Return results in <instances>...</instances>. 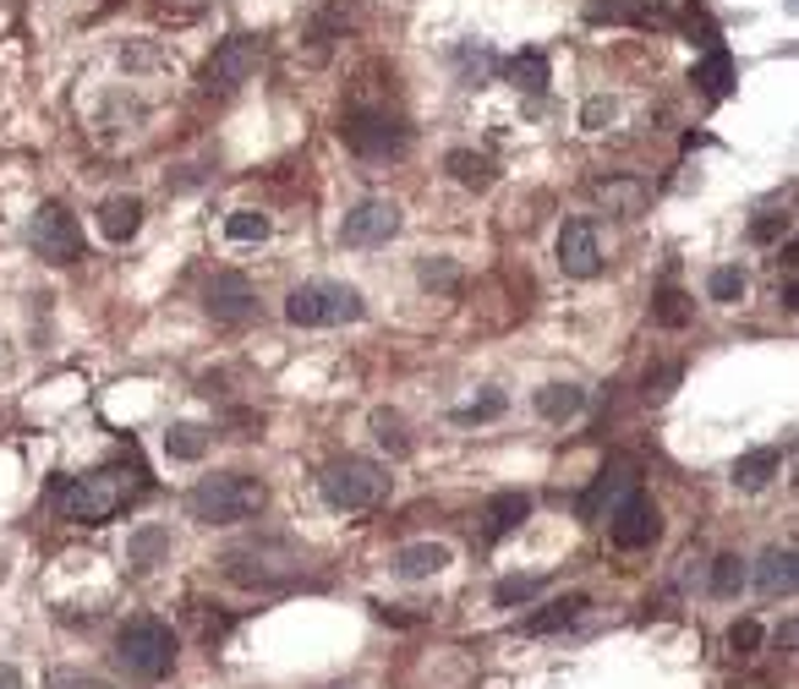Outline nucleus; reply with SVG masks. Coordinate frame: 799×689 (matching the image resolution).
I'll return each instance as SVG.
<instances>
[{
  "mask_svg": "<svg viewBox=\"0 0 799 689\" xmlns=\"http://www.w3.org/2000/svg\"><path fill=\"white\" fill-rule=\"evenodd\" d=\"M138 487H143L138 466H99V471L77 476L72 487H61V515L77 525H110L138 498Z\"/></svg>",
  "mask_w": 799,
  "mask_h": 689,
  "instance_id": "obj_1",
  "label": "nucleus"
},
{
  "mask_svg": "<svg viewBox=\"0 0 799 689\" xmlns=\"http://www.w3.org/2000/svg\"><path fill=\"white\" fill-rule=\"evenodd\" d=\"M269 504V487L247 471H219V476H203L192 493H187V515L198 525H241V520H258Z\"/></svg>",
  "mask_w": 799,
  "mask_h": 689,
  "instance_id": "obj_2",
  "label": "nucleus"
},
{
  "mask_svg": "<svg viewBox=\"0 0 799 689\" xmlns=\"http://www.w3.org/2000/svg\"><path fill=\"white\" fill-rule=\"evenodd\" d=\"M225 580H236L241 591H285L296 575H301V553L279 536H258V542H241L230 547L225 558Z\"/></svg>",
  "mask_w": 799,
  "mask_h": 689,
  "instance_id": "obj_3",
  "label": "nucleus"
},
{
  "mask_svg": "<svg viewBox=\"0 0 799 689\" xmlns=\"http://www.w3.org/2000/svg\"><path fill=\"white\" fill-rule=\"evenodd\" d=\"M318 493L329 509H345V515H361V509H378L383 493H389V471L367 455H345V460H329L323 476H318Z\"/></svg>",
  "mask_w": 799,
  "mask_h": 689,
  "instance_id": "obj_4",
  "label": "nucleus"
},
{
  "mask_svg": "<svg viewBox=\"0 0 799 689\" xmlns=\"http://www.w3.org/2000/svg\"><path fill=\"white\" fill-rule=\"evenodd\" d=\"M361 312H367L361 295L339 279H307L285 295V323L296 328H339V323H356Z\"/></svg>",
  "mask_w": 799,
  "mask_h": 689,
  "instance_id": "obj_5",
  "label": "nucleus"
},
{
  "mask_svg": "<svg viewBox=\"0 0 799 689\" xmlns=\"http://www.w3.org/2000/svg\"><path fill=\"white\" fill-rule=\"evenodd\" d=\"M116 662H121L132 678L159 684V678L176 667V634H170V624H159V618H132V624L116 634Z\"/></svg>",
  "mask_w": 799,
  "mask_h": 689,
  "instance_id": "obj_6",
  "label": "nucleus"
},
{
  "mask_svg": "<svg viewBox=\"0 0 799 689\" xmlns=\"http://www.w3.org/2000/svg\"><path fill=\"white\" fill-rule=\"evenodd\" d=\"M339 137L356 159H400L412 148V126L389 110H345Z\"/></svg>",
  "mask_w": 799,
  "mask_h": 689,
  "instance_id": "obj_7",
  "label": "nucleus"
},
{
  "mask_svg": "<svg viewBox=\"0 0 799 689\" xmlns=\"http://www.w3.org/2000/svg\"><path fill=\"white\" fill-rule=\"evenodd\" d=\"M28 246H34L50 268H72V263L88 257V246H83V225H77L61 203H45V208L28 219Z\"/></svg>",
  "mask_w": 799,
  "mask_h": 689,
  "instance_id": "obj_8",
  "label": "nucleus"
},
{
  "mask_svg": "<svg viewBox=\"0 0 799 689\" xmlns=\"http://www.w3.org/2000/svg\"><path fill=\"white\" fill-rule=\"evenodd\" d=\"M258 67H263V39L236 34V39H225V45L208 56V67H203V88H208V94H236L241 83H252Z\"/></svg>",
  "mask_w": 799,
  "mask_h": 689,
  "instance_id": "obj_9",
  "label": "nucleus"
},
{
  "mask_svg": "<svg viewBox=\"0 0 799 689\" xmlns=\"http://www.w3.org/2000/svg\"><path fill=\"white\" fill-rule=\"evenodd\" d=\"M657 536H663V515H657V504H652L641 487L608 509V542H613L619 553H641V547H652Z\"/></svg>",
  "mask_w": 799,
  "mask_h": 689,
  "instance_id": "obj_10",
  "label": "nucleus"
},
{
  "mask_svg": "<svg viewBox=\"0 0 799 689\" xmlns=\"http://www.w3.org/2000/svg\"><path fill=\"white\" fill-rule=\"evenodd\" d=\"M203 306H208V317L214 323H225V328H241V323H252L258 317V290H252V279L247 274H214L208 279V290H203Z\"/></svg>",
  "mask_w": 799,
  "mask_h": 689,
  "instance_id": "obj_11",
  "label": "nucleus"
},
{
  "mask_svg": "<svg viewBox=\"0 0 799 689\" xmlns=\"http://www.w3.org/2000/svg\"><path fill=\"white\" fill-rule=\"evenodd\" d=\"M394 230H400V203H389V197H367V203H356V208L345 214L339 241H345V246H383Z\"/></svg>",
  "mask_w": 799,
  "mask_h": 689,
  "instance_id": "obj_12",
  "label": "nucleus"
},
{
  "mask_svg": "<svg viewBox=\"0 0 799 689\" xmlns=\"http://www.w3.org/2000/svg\"><path fill=\"white\" fill-rule=\"evenodd\" d=\"M635 487H641V471H635V460H624V455H619V460H608V466L597 471V482L581 493V504H575V509H581V520H603V509H613V504H619V498H630Z\"/></svg>",
  "mask_w": 799,
  "mask_h": 689,
  "instance_id": "obj_13",
  "label": "nucleus"
},
{
  "mask_svg": "<svg viewBox=\"0 0 799 689\" xmlns=\"http://www.w3.org/2000/svg\"><path fill=\"white\" fill-rule=\"evenodd\" d=\"M559 268L570 279H592L603 268V241H597L592 219H564V230H559Z\"/></svg>",
  "mask_w": 799,
  "mask_h": 689,
  "instance_id": "obj_14",
  "label": "nucleus"
},
{
  "mask_svg": "<svg viewBox=\"0 0 799 689\" xmlns=\"http://www.w3.org/2000/svg\"><path fill=\"white\" fill-rule=\"evenodd\" d=\"M450 547L444 542H412V547H400L394 558H389V569L400 575V580H433V575H444L450 569Z\"/></svg>",
  "mask_w": 799,
  "mask_h": 689,
  "instance_id": "obj_15",
  "label": "nucleus"
},
{
  "mask_svg": "<svg viewBox=\"0 0 799 689\" xmlns=\"http://www.w3.org/2000/svg\"><path fill=\"white\" fill-rule=\"evenodd\" d=\"M794 580H799V558H794V547H766L761 564H755V591H761V596H788Z\"/></svg>",
  "mask_w": 799,
  "mask_h": 689,
  "instance_id": "obj_16",
  "label": "nucleus"
},
{
  "mask_svg": "<svg viewBox=\"0 0 799 689\" xmlns=\"http://www.w3.org/2000/svg\"><path fill=\"white\" fill-rule=\"evenodd\" d=\"M99 230L121 246V241H132L138 230H143V197H105V208H99Z\"/></svg>",
  "mask_w": 799,
  "mask_h": 689,
  "instance_id": "obj_17",
  "label": "nucleus"
},
{
  "mask_svg": "<svg viewBox=\"0 0 799 689\" xmlns=\"http://www.w3.org/2000/svg\"><path fill=\"white\" fill-rule=\"evenodd\" d=\"M586 607H592V596H586V591H570V596L548 602L542 613H532V618H526L521 629H526V634H559V629H570V624H575V618H581Z\"/></svg>",
  "mask_w": 799,
  "mask_h": 689,
  "instance_id": "obj_18",
  "label": "nucleus"
},
{
  "mask_svg": "<svg viewBox=\"0 0 799 689\" xmlns=\"http://www.w3.org/2000/svg\"><path fill=\"white\" fill-rule=\"evenodd\" d=\"M777 466H783L777 449H750V455L734 460V487H739V493H761V487L777 476Z\"/></svg>",
  "mask_w": 799,
  "mask_h": 689,
  "instance_id": "obj_19",
  "label": "nucleus"
},
{
  "mask_svg": "<svg viewBox=\"0 0 799 689\" xmlns=\"http://www.w3.org/2000/svg\"><path fill=\"white\" fill-rule=\"evenodd\" d=\"M504 77H510L515 88H526V94H548V83H553L542 50H521V56H510V61H504Z\"/></svg>",
  "mask_w": 799,
  "mask_h": 689,
  "instance_id": "obj_20",
  "label": "nucleus"
},
{
  "mask_svg": "<svg viewBox=\"0 0 799 689\" xmlns=\"http://www.w3.org/2000/svg\"><path fill=\"white\" fill-rule=\"evenodd\" d=\"M581 406H586V389L581 384H548V389H537V416L542 422H570V416H581Z\"/></svg>",
  "mask_w": 799,
  "mask_h": 689,
  "instance_id": "obj_21",
  "label": "nucleus"
},
{
  "mask_svg": "<svg viewBox=\"0 0 799 689\" xmlns=\"http://www.w3.org/2000/svg\"><path fill=\"white\" fill-rule=\"evenodd\" d=\"M526 515H532V498H526V493H493V498H488V536H493V542L510 536Z\"/></svg>",
  "mask_w": 799,
  "mask_h": 689,
  "instance_id": "obj_22",
  "label": "nucleus"
},
{
  "mask_svg": "<svg viewBox=\"0 0 799 689\" xmlns=\"http://www.w3.org/2000/svg\"><path fill=\"white\" fill-rule=\"evenodd\" d=\"M690 83L706 94V99H723L728 94V83H734V61H728V50L717 45V50H706V61L690 72Z\"/></svg>",
  "mask_w": 799,
  "mask_h": 689,
  "instance_id": "obj_23",
  "label": "nucleus"
},
{
  "mask_svg": "<svg viewBox=\"0 0 799 689\" xmlns=\"http://www.w3.org/2000/svg\"><path fill=\"white\" fill-rule=\"evenodd\" d=\"M450 176H455L461 186H472V192H488V186L499 181L493 159H482V154H472V148H455V154H450Z\"/></svg>",
  "mask_w": 799,
  "mask_h": 689,
  "instance_id": "obj_24",
  "label": "nucleus"
},
{
  "mask_svg": "<svg viewBox=\"0 0 799 689\" xmlns=\"http://www.w3.org/2000/svg\"><path fill=\"white\" fill-rule=\"evenodd\" d=\"M592 197H597V203H608L613 214H630V219L646 208V186H641V181H597V186H592Z\"/></svg>",
  "mask_w": 799,
  "mask_h": 689,
  "instance_id": "obj_25",
  "label": "nucleus"
},
{
  "mask_svg": "<svg viewBox=\"0 0 799 689\" xmlns=\"http://www.w3.org/2000/svg\"><path fill=\"white\" fill-rule=\"evenodd\" d=\"M203 449H208V433H203L198 422H176V427L165 433V455H170V460H203Z\"/></svg>",
  "mask_w": 799,
  "mask_h": 689,
  "instance_id": "obj_26",
  "label": "nucleus"
},
{
  "mask_svg": "<svg viewBox=\"0 0 799 689\" xmlns=\"http://www.w3.org/2000/svg\"><path fill=\"white\" fill-rule=\"evenodd\" d=\"M159 553H170V531H159V525H148L127 542V564H138V569H154Z\"/></svg>",
  "mask_w": 799,
  "mask_h": 689,
  "instance_id": "obj_27",
  "label": "nucleus"
},
{
  "mask_svg": "<svg viewBox=\"0 0 799 689\" xmlns=\"http://www.w3.org/2000/svg\"><path fill=\"white\" fill-rule=\"evenodd\" d=\"M744 591V558L739 553H723V558H712V596H739Z\"/></svg>",
  "mask_w": 799,
  "mask_h": 689,
  "instance_id": "obj_28",
  "label": "nucleus"
},
{
  "mask_svg": "<svg viewBox=\"0 0 799 689\" xmlns=\"http://www.w3.org/2000/svg\"><path fill=\"white\" fill-rule=\"evenodd\" d=\"M652 317H657L663 328H684V323H690V295H684L679 285H663V290H657V306H652Z\"/></svg>",
  "mask_w": 799,
  "mask_h": 689,
  "instance_id": "obj_29",
  "label": "nucleus"
},
{
  "mask_svg": "<svg viewBox=\"0 0 799 689\" xmlns=\"http://www.w3.org/2000/svg\"><path fill=\"white\" fill-rule=\"evenodd\" d=\"M372 433L389 455H412V438H406V422H400V411H372Z\"/></svg>",
  "mask_w": 799,
  "mask_h": 689,
  "instance_id": "obj_30",
  "label": "nucleus"
},
{
  "mask_svg": "<svg viewBox=\"0 0 799 689\" xmlns=\"http://www.w3.org/2000/svg\"><path fill=\"white\" fill-rule=\"evenodd\" d=\"M542 585H548V575H504V580L493 585V602H499V607H515V602L537 596Z\"/></svg>",
  "mask_w": 799,
  "mask_h": 689,
  "instance_id": "obj_31",
  "label": "nucleus"
},
{
  "mask_svg": "<svg viewBox=\"0 0 799 689\" xmlns=\"http://www.w3.org/2000/svg\"><path fill=\"white\" fill-rule=\"evenodd\" d=\"M586 17L592 23H646V7L641 0H592Z\"/></svg>",
  "mask_w": 799,
  "mask_h": 689,
  "instance_id": "obj_32",
  "label": "nucleus"
},
{
  "mask_svg": "<svg viewBox=\"0 0 799 689\" xmlns=\"http://www.w3.org/2000/svg\"><path fill=\"white\" fill-rule=\"evenodd\" d=\"M706 295L712 301H739L744 295V268H734V263H723V268H712V279H706Z\"/></svg>",
  "mask_w": 799,
  "mask_h": 689,
  "instance_id": "obj_33",
  "label": "nucleus"
},
{
  "mask_svg": "<svg viewBox=\"0 0 799 689\" xmlns=\"http://www.w3.org/2000/svg\"><path fill=\"white\" fill-rule=\"evenodd\" d=\"M417 279H422L428 290H455V285H461V268H455L450 257H422V263H417Z\"/></svg>",
  "mask_w": 799,
  "mask_h": 689,
  "instance_id": "obj_34",
  "label": "nucleus"
},
{
  "mask_svg": "<svg viewBox=\"0 0 799 689\" xmlns=\"http://www.w3.org/2000/svg\"><path fill=\"white\" fill-rule=\"evenodd\" d=\"M225 235H230V241H263V235H269V219L252 214V208H236V214L225 219Z\"/></svg>",
  "mask_w": 799,
  "mask_h": 689,
  "instance_id": "obj_35",
  "label": "nucleus"
},
{
  "mask_svg": "<svg viewBox=\"0 0 799 689\" xmlns=\"http://www.w3.org/2000/svg\"><path fill=\"white\" fill-rule=\"evenodd\" d=\"M493 416H504V395H482L477 406H461V411H455L461 427H472V422H493Z\"/></svg>",
  "mask_w": 799,
  "mask_h": 689,
  "instance_id": "obj_36",
  "label": "nucleus"
},
{
  "mask_svg": "<svg viewBox=\"0 0 799 689\" xmlns=\"http://www.w3.org/2000/svg\"><path fill=\"white\" fill-rule=\"evenodd\" d=\"M728 645H734V656H755V651H761V624H755V618H739V624L728 629Z\"/></svg>",
  "mask_w": 799,
  "mask_h": 689,
  "instance_id": "obj_37",
  "label": "nucleus"
},
{
  "mask_svg": "<svg viewBox=\"0 0 799 689\" xmlns=\"http://www.w3.org/2000/svg\"><path fill=\"white\" fill-rule=\"evenodd\" d=\"M777 235H788V214H761L750 225V241H777Z\"/></svg>",
  "mask_w": 799,
  "mask_h": 689,
  "instance_id": "obj_38",
  "label": "nucleus"
},
{
  "mask_svg": "<svg viewBox=\"0 0 799 689\" xmlns=\"http://www.w3.org/2000/svg\"><path fill=\"white\" fill-rule=\"evenodd\" d=\"M673 384H679V367H663L657 378H646V400H668Z\"/></svg>",
  "mask_w": 799,
  "mask_h": 689,
  "instance_id": "obj_39",
  "label": "nucleus"
},
{
  "mask_svg": "<svg viewBox=\"0 0 799 689\" xmlns=\"http://www.w3.org/2000/svg\"><path fill=\"white\" fill-rule=\"evenodd\" d=\"M581 121H586V126H592V132H597V126H603V121H613V99H592V105H586V110H581Z\"/></svg>",
  "mask_w": 799,
  "mask_h": 689,
  "instance_id": "obj_40",
  "label": "nucleus"
},
{
  "mask_svg": "<svg viewBox=\"0 0 799 689\" xmlns=\"http://www.w3.org/2000/svg\"><path fill=\"white\" fill-rule=\"evenodd\" d=\"M0 689H23V673L12 662H0Z\"/></svg>",
  "mask_w": 799,
  "mask_h": 689,
  "instance_id": "obj_41",
  "label": "nucleus"
},
{
  "mask_svg": "<svg viewBox=\"0 0 799 689\" xmlns=\"http://www.w3.org/2000/svg\"><path fill=\"white\" fill-rule=\"evenodd\" d=\"M56 689H110V684H99V678H61Z\"/></svg>",
  "mask_w": 799,
  "mask_h": 689,
  "instance_id": "obj_42",
  "label": "nucleus"
}]
</instances>
